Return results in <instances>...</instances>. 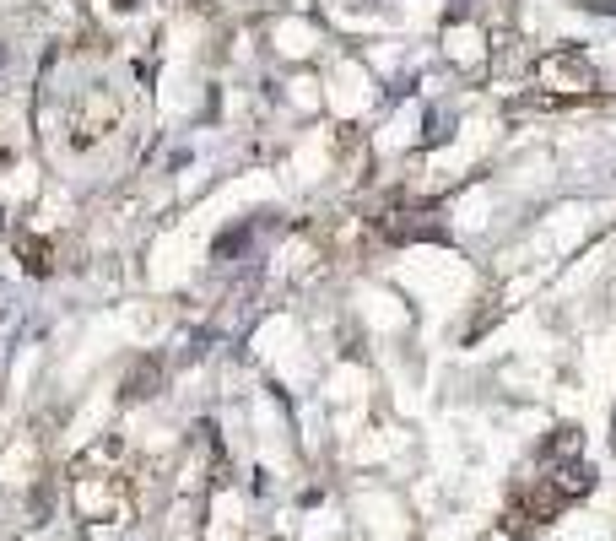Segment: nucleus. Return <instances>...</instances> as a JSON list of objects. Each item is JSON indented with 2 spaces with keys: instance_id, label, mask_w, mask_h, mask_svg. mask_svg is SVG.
Listing matches in <instances>:
<instances>
[{
  "instance_id": "1",
  "label": "nucleus",
  "mask_w": 616,
  "mask_h": 541,
  "mask_svg": "<svg viewBox=\"0 0 616 541\" xmlns=\"http://www.w3.org/2000/svg\"><path fill=\"white\" fill-rule=\"evenodd\" d=\"M535 76H541L546 92H557V98H589L595 92V60L584 55V49H546L541 60H535Z\"/></svg>"
},
{
  "instance_id": "2",
  "label": "nucleus",
  "mask_w": 616,
  "mask_h": 541,
  "mask_svg": "<svg viewBox=\"0 0 616 541\" xmlns=\"http://www.w3.org/2000/svg\"><path fill=\"white\" fill-rule=\"evenodd\" d=\"M114 120H119L114 92H109V87H92L87 98H76V109H71V147H76V152L98 147V141L114 130Z\"/></svg>"
},
{
  "instance_id": "3",
  "label": "nucleus",
  "mask_w": 616,
  "mask_h": 541,
  "mask_svg": "<svg viewBox=\"0 0 616 541\" xmlns=\"http://www.w3.org/2000/svg\"><path fill=\"white\" fill-rule=\"evenodd\" d=\"M546 482H552V493L562 498V504H579V498L595 493V466H589L584 455L552 460V466H546Z\"/></svg>"
},
{
  "instance_id": "4",
  "label": "nucleus",
  "mask_w": 616,
  "mask_h": 541,
  "mask_svg": "<svg viewBox=\"0 0 616 541\" xmlns=\"http://www.w3.org/2000/svg\"><path fill=\"white\" fill-rule=\"evenodd\" d=\"M427 211H384L379 217V239L390 244H411V239H444L438 233V222H422Z\"/></svg>"
},
{
  "instance_id": "5",
  "label": "nucleus",
  "mask_w": 616,
  "mask_h": 541,
  "mask_svg": "<svg viewBox=\"0 0 616 541\" xmlns=\"http://www.w3.org/2000/svg\"><path fill=\"white\" fill-rule=\"evenodd\" d=\"M492 65H498V71H519V65H525L519 33H492Z\"/></svg>"
},
{
  "instance_id": "6",
  "label": "nucleus",
  "mask_w": 616,
  "mask_h": 541,
  "mask_svg": "<svg viewBox=\"0 0 616 541\" xmlns=\"http://www.w3.org/2000/svg\"><path fill=\"white\" fill-rule=\"evenodd\" d=\"M152 385H163V368H157V358H141V368L130 374V385H125V401H146Z\"/></svg>"
},
{
  "instance_id": "7",
  "label": "nucleus",
  "mask_w": 616,
  "mask_h": 541,
  "mask_svg": "<svg viewBox=\"0 0 616 541\" xmlns=\"http://www.w3.org/2000/svg\"><path fill=\"white\" fill-rule=\"evenodd\" d=\"M573 455H579V428H557L552 439L541 444V460H546V466H552V460H573Z\"/></svg>"
},
{
  "instance_id": "8",
  "label": "nucleus",
  "mask_w": 616,
  "mask_h": 541,
  "mask_svg": "<svg viewBox=\"0 0 616 541\" xmlns=\"http://www.w3.org/2000/svg\"><path fill=\"white\" fill-rule=\"evenodd\" d=\"M22 266H28L33 276H49V249H44V239H22Z\"/></svg>"
}]
</instances>
